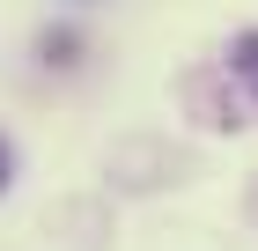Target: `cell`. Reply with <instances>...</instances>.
I'll return each mask as SVG.
<instances>
[{
  "mask_svg": "<svg viewBox=\"0 0 258 251\" xmlns=\"http://www.w3.org/2000/svg\"><path fill=\"white\" fill-rule=\"evenodd\" d=\"M229 74H236L243 89H251V96H258V30H243V37L229 44Z\"/></svg>",
  "mask_w": 258,
  "mask_h": 251,
  "instance_id": "6da1fadb",
  "label": "cell"
},
{
  "mask_svg": "<svg viewBox=\"0 0 258 251\" xmlns=\"http://www.w3.org/2000/svg\"><path fill=\"white\" fill-rule=\"evenodd\" d=\"M0 185H8V148H0Z\"/></svg>",
  "mask_w": 258,
  "mask_h": 251,
  "instance_id": "7a4b0ae2",
  "label": "cell"
}]
</instances>
